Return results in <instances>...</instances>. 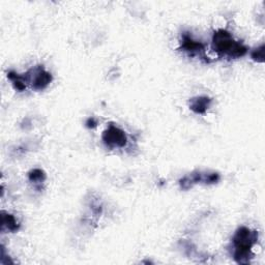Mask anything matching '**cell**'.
Returning a JSON list of instances; mask_svg holds the SVG:
<instances>
[{
	"instance_id": "1",
	"label": "cell",
	"mask_w": 265,
	"mask_h": 265,
	"mask_svg": "<svg viewBox=\"0 0 265 265\" xmlns=\"http://www.w3.org/2000/svg\"><path fill=\"white\" fill-rule=\"evenodd\" d=\"M258 240V232L248 227H239L236 230L232 243L234 248L233 258L238 264H249L253 258L252 248Z\"/></svg>"
},
{
	"instance_id": "2",
	"label": "cell",
	"mask_w": 265,
	"mask_h": 265,
	"mask_svg": "<svg viewBox=\"0 0 265 265\" xmlns=\"http://www.w3.org/2000/svg\"><path fill=\"white\" fill-rule=\"evenodd\" d=\"M212 48L218 54L234 59L245 56L248 52V48L234 41L230 32L225 29H219L213 33Z\"/></svg>"
},
{
	"instance_id": "3",
	"label": "cell",
	"mask_w": 265,
	"mask_h": 265,
	"mask_svg": "<svg viewBox=\"0 0 265 265\" xmlns=\"http://www.w3.org/2000/svg\"><path fill=\"white\" fill-rule=\"evenodd\" d=\"M26 84L29 83L34 90H44L52 82V75L47 71L43 65H37L23 76Z\"/></svg>"
},
{
	"instance_id": "4",
	"label": "cell",
	"mask_w": 265,
	"mask_h": 265,
	"mask_svg": "<svg viewBox=\"0 0 265 265\" xmlns=\"http://www.w3.org/2000/svg\"><path fill=\"white\" fill-rule=\"evenodd\" d=\"M221 179L220 174L216 172H202L195 171L188 175L182 177L179 180V185L182 190H190L197 183H205V184H213L219 182Z\"/></svg>"
},
{
	"instance_id": "5",
	"label": "cell",
	"mask_w": 265,
	"mask_h": 265,
	"mask_svg": "<svg viewBox=\"0 0 265 265\" xmlns=\"http://www.w3.org/2000/svg\"><path fill=\"white\" fill-rule=\"evenodd\" d=\"M103 141L108 148H124L128 143V138L125 132L113 125L103 133Z\"/></svg>"
},
{
	"instance_id": "6",
	"label": "cell",
	"mask_w": 265,
	"mask_h": 265,
	"mask_svg": "<svg viewBox=\"0 0 265 265\" xmlns=\"http://www.w3.org/2000/svg\"><path fill=\"white\" fill-rule=\"evenodd\" d=\"M180 47L183 51L190 53V55L200 54L204 51V45L198 41H195L193 37L187 33H184L182 35Z\"/></svg>"
},
{
	"instance_id": "7",
	"label": "cell",
	"mask_w": 265,
	"mask_h": 265,
	"mask_svg": "<svg viewBox=\"0 0 265 265\" xmlns=\"http://www.w3.org/2000/svg\"><path fill=\"white\" fill-rule=\"evenodd\" d=\"M211 105V99L205 95L196 97L190 101V109L196 114H204Z\"/></svg>"
},
{
	"instance_id": "8",
	"label": "cell",
	"mask_w": 265,
	"mask_h": 265,
	"mask_svg": "<svg viewBox=\"0 0 265 265\" xmlns=\"http://www.w3.org/2000/svg\"><path fill=\"white\" fill-rule=\"evenodd\" d=\"M2 225H3V230L8 229L11 232H16L19 230L20 225L18 224V222L16 221V219L14 218V215L10 214V213H6L3 212V216H2Z\"/></svg>"
},
{
	"instance_id": "9",
	"label": "cell",
	"mask_w": 265,
	"mask_h": 265,
	"mask_svg": "<svg viewBox=\"0 0 265 265\" xmlns=\"http://www.w3.org/2000/svg\"><path fill=\"white\" fill-rule=\"evenodd\" d=\"M8 78L13 82V85L17 90L23 91L26 88V82H25L23 76H20L19 74L15 73V71H9Z\"/></svg>"
},
{
	"instance_id": "10",
	"label": "cell",
	"mask_w": 265,
	"mask_h": 265,
	"mask_svg": "<svg viewBox=\"0 0 265 265\" xmlns=\"http://www.w3.org/2000/svg\"><path fill=\"white\" fill-rule=\"evenodd\" d=\"M28 178L31 182H34V183H42L46 180L47 178V175L46 173L41 170V169H33L29 172L28 174Z\"/></svg>"
},
{
	"instance_id": "11",
	"label": "cell",
	"mask_w": 265,
	"mask_h": 265,
	"mask_svg": "<svg viewBox=\"0 0 265 265\" xmlns=\"http://www.w3.org/2000/svg\"><path fill=\"white\" fill-rule=\"evenodd\" d=\"M264 50H265L264 45H261L260 47L255 49L251 54L252 59L257 62H264Z\"/></svg>"
},
{
	"instance_id": "12",
	"label": "cell",
	"mask_w": 265,
	"mask_h": 265,
	"mask_svg": "<svg viewBox=\"0 0 265 265\" xmlns=\"http://www.w3.org/2000/svg\"><path fill=\"white\" fill-rule=\"evenodd\" d=\"M86 126H87L88 128L93 129L94 127H97V122H95L93 118H89V119L86 122Z\"/></svg>"
}]
</instances>
